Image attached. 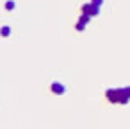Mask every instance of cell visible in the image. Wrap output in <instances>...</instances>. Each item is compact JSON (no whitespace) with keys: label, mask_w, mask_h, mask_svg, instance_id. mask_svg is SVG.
<instances>
[{"label":"cell","mask_w":130,"mask_h":129,"mask_svg":"<svg viewBox=\"0 0 130 129\" xmlns=\"http://www.w3.org/2000/svg\"><path fill=\"white\" fill-rule=\"evenodd\" d=\"M105 97L112 104H128V100H130L123 88H109V90H105Z\"/></svg>","instance_id":"1"},{"label":"cell","mask_w":130,"mask_h":129,"mask_svg":"<svg viewBox=\"0 0 130 129\" xmlns=\"http://www.w3.org/2000/svg\"><path fill=\"white\" fill-rule=\"evenodd\" d=\"M100 6H102L100 0H94V2H87V4L82 6V15L87 16V18H93V16H96V15L100 13Z\"/></svg>","instance_id":"2"},{"label":"cell","mask_w":130,"mask_h":129,"mask_svg":"<svg viewBox=\"0 0 130 129\" xmlns=\"http://www.w3.org/2000/svg\"><path fill=\"white\" fill-rule=\"evenodd\" d=\"M50 90H52V93H55V95H62V93L66 91L64 84H62V83H57V81L50 84Z\"/></svg>","instance_id":"3"},{"label":"cell","mask_w":130,"mask_h":129,"mask_svg":"<svg viewBox=\"0 0 130 129\" xmlns=\"http://www.w3.org/2000/svg\"><path fill=\"white\" fill-rule=\"evenodd\" d=\"M0 34H2L4 38H7V36L11 34V27H9V25H4L2 29H0Z\"/></svg>","instance_id":"4"},{"label":"cell","mask_w":130,"mask_h":129,"mask_svg":"<svg viewBox=\"0 0 130 129\" xmlns=\"http://www.w3.org/2000/svg\"><path fill=\"white\" fill-rule=\"evenodd\" d=\"M89 20H91V18H87V16H84V15H82V16H80V18H78V24H80V25H84V27H86V25H87V24H89Z\"/></svg>","instance_id":"5"},{"label":"cell","mask_w":130,"mask_h":129,"mask_svg":"<svg viewBox=\"0 0 130 129\" xmlns=\"http://www.w3.org/2000/svg\"><path fill=\"white\" fill-rule=\"evenodd\" d=\"M14 7H16V4H14V2H6V9H7V11H13Z\"/></svg>","instance_id":"6"},{"label":"cell","mask_w":130,"mask_h":129,"mask_svg":"<svg viewBox=\"0 0 130 129\" xmlns=\"http://www.w3.org/2000/svg\"><path fill=\"white\" fill-rule=\"evenodd\" d=\"M75 29H77V31H84L86 27H84V25H80V24H77V25H75Z\"/></svg>","instance_id":"7"},{"label":"cell","mask_w":130,"mask_h":129,"mask_svg":"<svg viewBox=\"0 0 130 129\" xmlns=\"http://www.w3.org/2000/svg\"><path fill=\"white\" fill-rule=\"evenodd\" d=\"M123 90H125V93H126V97L130 99V86H126V88H123Z\"/></svg>","instance_id":"8"}]
</instances>
